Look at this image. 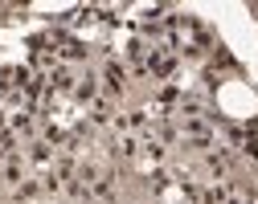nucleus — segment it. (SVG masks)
<instances>
[{
  "instance_id": "f257e3e1",
  "label": "nucleus",
  "mask_w": 258,
  "mask_h": 204,
  "mask_svg": "<svg viewBox=\"0 0 258 204\" xmlns=\"http://www.w3.org/2000/svg\"><path fill=\"white\" fill-rule=\"evenodd\" d=\"M103 78H107V90H111V94H119V90H123V78H127V70H123L119 61H107V65H103Z\"/></svg>"
},
{
  "instance_id": "f03ea898",
  "label": "nucleus",
  "mask_w": 258,
  "mask_h": 204,
  "mask_svg": "<svg viewBox=\"0 0 258 204\" xmlns=\"http://www.w3.org/2000/svg\"><path fill=\"white\" fill-rule=\"evenodd\" d=\"M49 159H53V151H49L45 143H33V163H37V167H45Z\"/></svg>"
},
{
  "instance_id": "7ed1b4c3",
  "label": "nucleus",
  "mask_w": 258,
  "mask_h": 204,
  "mask_svg": "<svg viewBox=\"0 0 258 204\" xmlns=\"http://www.w3.org/2000/svg\"><path fill=\"white\" fill-rule=\"evenodd\" d=\"M0 135H9V119H5V111H0Z\"/></svg>"
}]
</instances>
